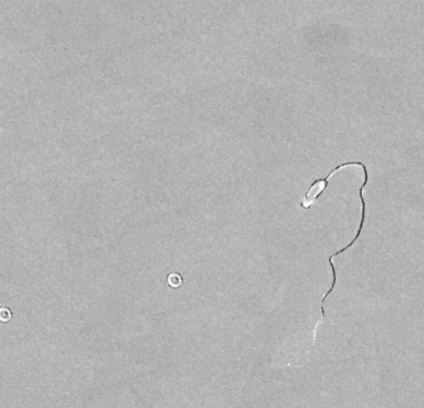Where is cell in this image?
Returning <instances> with one entry per match:
<instances>
[{
    "mask_svg": "<svg viewBox=\"0 0 424 408\" xmlns=\"http://www.w3.org/2000/svg\"><path fill=\"white\" fill-rule=\"evenodd\" d=\"M354 166H361L363 169V176H364V180H363V184L361 185L360 190H359V196H360V200H361V221H360V226H359V229H357V233L356 235L354 236V239L352 240V242H349L348 245L344 246L342 250L337 251L332 254V256H330L329 258V264L330 266H331V271H332V284H331V288H330V290H328V292H325V295L323 296L322 298V320L321 322H323V320H324L325 317V310H324V302H325V298L328 297V296L331 294V292L335 290V285H336V282H337V275H336V270H335V265H333V258L339 256V254H342L346 252L347 250L350 249L354 243L356 242V240L360 238L361 233H362V229H363V225H364V221H366V201H364V197H363V190L366 185L368 184V179H369V176H368V171H367V167L364 165L363 162H360V161H354Z\"/></svg>",
    "mask_w": 424,
    "mask_h": 408,
    "instance_id": "6da1fadb",
    "label": "cell"
},
{
    "mask_svg": "<svg viewBox=\"0 0 424 408\" xmlns=\"http://www.w3.org/2000/svg\"><path fill=\"white\" fill-rule=\"evenodd\" d=\"M346 167H347L346 162L340 164V165L337 166L336 169H333L325 178H321V179L313 181L310 187V190L307 191V194H306L304 198L301 200V203H300L301 207L304 209H310L311 207H313V205L315 204V202L318 201V198L322 196L323 191L328 187L330 178H331L335 173L338 172V171L346 169Z\"/></svg>",
    "mask_w": 424,
    "mask_h": 408,
    "instance_id": "7a4b0ae2",
    "label": "cell"
},
{
    "mask_svg": "<svg viewBox=\"0 0 424 408\" xmlns=\"http://www.w3.org/2000/svg\"><path fill=\"white\" fill-rule=\"evenodd\" d=\"M168 283L170 287L178 288L183 284V278L178 274H170L168 277Z\"/></svg>",
    "mask_w": 424,
    "mask_h": 408,
    "instance_id": "3957f363",
    "label": "cell"
},
{
    "mask_svg": "<svg viewBox=\"0 0 424 408\" xmlns=\"http://www.w3.org/2000/svg\"><path fill=\"white\" fill-rule=\"evenodd\" d=\"M11 317H12L11 312H10L9 309L0 308V320H2V321H4V322L9 321V320H11Z\"/></svg>",
    "mask_w": 424,
    "mask_h": 408,
    "instance_id": "277c9868",
    "label": "cell"
}]
</instances>
